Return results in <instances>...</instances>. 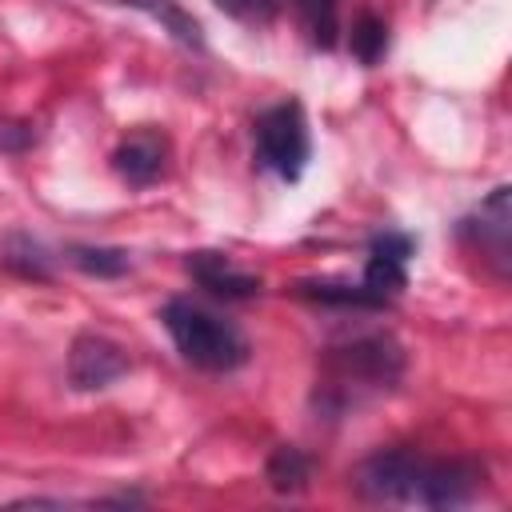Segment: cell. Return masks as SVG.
I'll return each instance as SVG.
<instances>
[{
  "instance_id": "8992f818",
  "label": "cell",
  "mask_w": 512,
  "mask_h": 512,
  "mask_svg": "<svg viewBox=\"0 0 512 512\" xmlns=\"http://www.w3.org/2000/svg\"><path fill=\"white\" fill-rule=\"evenodd\" d=\"M128 372V356L124 348H116L104 336H76L72 352H68V384L76 392H92V388H108L112 380H120Z\"/></svg>"
},
{
  "instance_id": "52a82bcc",
  "label": "cell",
  "mask_w": 512,
  "mask_h": 512,
  "mask_svg": "<svg viewBox=\"0 0 512 512\" xmlns=\"http://www.w3.org/2000/svg\"><path fill=\"white\" fill-rule=\"evenodd\" d=\"M408 256H412V236L404 232H376L368 244V264H364V288L388 304L404 284H408Z\"/></svg>"
},
{
  "instance_id": "30bf717a",
  "label": "cell",
  "mask_w": 512,
  "mask_h": 512,
  "mask_svg": "<svg viewBox=\"0 0 512 512\" xmlns=\"http://www.w3.org/2000/svg\"><path fill=\"white\" fill-rule=\"evenodd\" d=\"M120 4H128V8H136V12H144V16H152L176 44H184V48H204L200 20H196L192 12H184L176 0H120Z\"/></svg>"
},
{
  "instance_id": "6da1fadb",
  "label": "cell",
  "mask_w": 512,
  "mask_h": 512,
  "mask_svg": "<svg viewBox=\"0 0 512 512\" xmlns=\"http://www.w3.org/2000/svg\"><path fill=\"white\" fill-rule=\"evenodd\" d=\"M484 484V468L468 460H432L412 448H388L356 468V492L376 504L460 508Z\"/></svg>"
},
{
  "instance_id": "4fadbf2b",
  "label": "cell",
  "mask_w": 512,
  "mask_h": 512,
  "mask_svg": "<svg viewBox=\"0 0 512 512\" xmlns=\"http://www.w3.org/2000/svg\"><path fill=\"white\" fill-rule=\"evenodd\" d=\"M68 260H72L80 272L100 276V280H112V276H124V272H128V252H120V248L76 244V248H68Z\"/></svg>"
},
{
  "instance_id": "e0dca14e",
  "label": "cell",
  "mask_w": 512,
  "mask_h": 512,
  "mask_svg": "<svg viewBox=\"0 0 512 512\" xmlns=\"http://www.w3.org/2000/svg\"><path fill=\"white\" fill-rule=\"evenodd\" d=\"M32 140H36L32 124H12V120H0V152H24Z\"/></svg>"
},
{
  "instance_id": "9a60e30c",
  "label": "cell",
  "mask_w": 512,
  "mask_h": 512,
  "mask_svg": "<svg viewBox=\"0 0 512 512\" xmlns=\"http://www.w3.org/2000/svg\"><path fill=\"white\" fill-rule=\"evenodd\" d=\"M384 44H388V28L384 20L376 16H360L356 28H352V52L364 60V64H376L384 56Z\"/></svg>"
},
{
  "instance_id": "ba28073f",
  "label": "cell",
  "mask_w": 512,
  "mask_h": 512,
  "mask_svg": "<svg viewBox=\"0 0 512 512\" xmlns=\"http://www.w3.org/2000/svg\"><path fill=\"white\" fill-rule=\"evenodd\" d=\"M184 268H188V276L200 288H208L212 296H224V300H244V296H256L260 292V276L236 268L224 252H192L184 260Z\"/></svg>"
},
{
  "instance_id": "9c48e42d",
  "label": "cell",
  "mask_w": 512,
  "mask_h": 512,
  "mask_svg": "<svg viewBox=\"0 0 512 512\" xmlns=\"http://www.w3.org/2000/svg\"><path fill=\"white\" fill-rule=\"evenodd\" d=\"M112 168L120 172V180H128V184H136V188L152 184V180L164 172V140H156V136H148V132L128 136V140L116 148Z\"/></svg>"
},
{
  "instance_id": "3957f363",
  "label": "cell",
  "mask_w": 512,
  "mask_h": 512,
  "mask_svg": "<svg viewBox=\"0 0 512 512\" xmlns=\"http://www.w3.org/2000/svg\"><path fill=\"white\" fill-rule=\"evenodd\" d=\"M404 368V352L400 344L388 336V332H372V336H356L340 348H328V376H332V392L344 400L348 388L360 392V388H388L396 384Z\"/></svg>"
},
{
  "instance_id": "5bb4252c",
  "label": "cell",
  "mask_w": 512,
  "mask_h": 512,
  "mask_svg": "<svg viewBox=\"0 0 512 512\" xmlns=\"http://www.w3.org/2000/svg\"><path fill=\"white\" fill-rule=\"evenodd\" d=\"M300 296H312L320 304H340V308H384L364 284H300Z\"/></svg>"
},
{
  "instance_id": "8fae6325",
  "label": "cell",
  "mask_w": 512,
  "mask_h": 512,
  "mask_svg": "<svg viewBox=\"0 0 512 512\" xmlns=\"http://www.w3.org/2000/svg\"><path fill=\"white\" fill-rule=\"evenodd\" d=\"M0 264H4L8 272L24 276V280H48V276H52V256H48V248H44L40 240L24 236V232H12V236L4 240Z\"/></svg>"
},
{
  "instance_id": "5b68a950",
  "label": "cell",
  "mask_w": 512,
  "mask_h": 512,
  "mask_svg": "<svg viewBox=\"0 0 512 512\" xmlns=\"http://www.w3.org/2000/svg\"><path fill=\"white\" fill-rule=\"evenodd\" d=\"M460 232L476 236V248L492 264L496 276H508V264H512V248H508V240H512V192H508V184L492 188V196L480 204L476 216H468L460 224Z\"/></svg>"
},
{
  "instance_id": "277c9868",
  "label": "cell",
  "mask_w": 512,
  "mask_h": 512,
  "mask_svg": "<svg viewBox=\"0 0 512 512\" xmlns=\"http://www.w3.org/2000/svg\"><path fill=\"white\" fill-rule=\"evenodd\" d=\"M252 136H256V160H260V168L276 172L280 180H300L312 144H308L304 108L296 100L276 104V108H264L256 116Z\"/></svg>"
},
{
  "instance_id": "2e32d148",
  "label": "cell",
  "mask_w": 512,
  "mask_h": 512,
  "mask_svg": "<svg viewBox=\"0 0 512 512\" xmlns=\"http://www.w3.org/2000/svg\"><path fill=\"white\" fill-rule=\"evenodd\" d=\"M216 4L240 20H268L280 8V0H216Z\"/></svg>"
},
{
  "instance_id": "7c38bea8",
  "label": "cell",
  "mask_w": 512,
  "mask_h": 512,
  "mask_svg": "<svg viewBox=\"0 0 512 512\" xmlns=\"http://www.w3.org/2000/svg\"><path fill=\"white\" fill-rule=\"evenodd\" d=\"M308 476H312V460L300 448L284 444V448L272 452V460H268V484L276 492H300L308 484Z\"/></svg>"
},
{
  "instance_id": "7a4b0ae2",
  "label": "cell",
  "mask_w": 512,
  "mask_h": 512,
  "mask_svg": "<svg viewBox=\"0 0 512 512\" xmlns=\"http://www.w3.org/2000/svg\"><path fill=\"white\" fill-rule=\"evenodd\" d=\"M160 320L176 352L204 372H232L248 360V340L240 336V328L192 300H168Z\"/></svg>"
}]
</instances>
